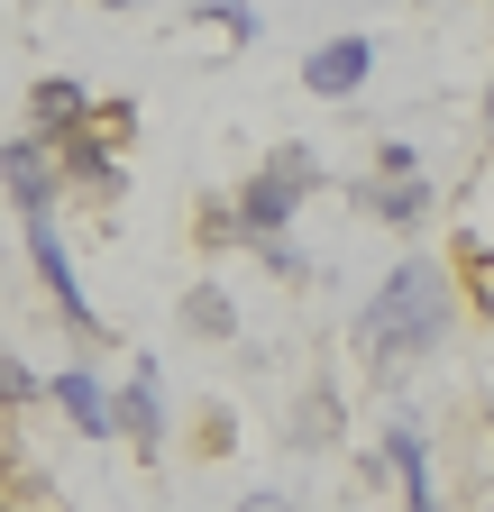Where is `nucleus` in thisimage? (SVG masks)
<instances>
[{"instance_id": "f257e3e1", "label": "nucleus", "mask_w": 494, "mask_h": 512, "mask_svg": "<svg viewBox=\"0 0 494 512\" xmlns=\"http://www.w3.org/2000/svg\"><path fill=\"white\" fill-rule=\"evenodd\" d=\"M449 330V284H440V266H430V256H403V266L376 284V302H366V357H421L430 339Z\"/></svg>"}, {"instance_id": "f03ea898", "label": "nucleus", "mask_w": 494, "mask_h": 512, "mask_svg": "<svg viewBox=\"0 0 494 512\" xmlns=\"http://www.w3.org/2000/svg\"><path fill=\"white\" fill-rule=\"evenodd\" d=\"M312 183H321L312 147H275V156L257 165V183L238 192V229L275 247V238H284V220H293V202H302V192H312Z\"/></svg>"}, {"instance_id": "7ed1b4c3", "label": "nucleus", "mask_w": 494, "mask_h": 512, "mask_svg": "<svg viewBox=\"0 0 494 512\" xmlns=\"http://www.w3.org/2000/svg\"><path fill=\"white\" fill-rule=\"evenodd\" d=\"M0 174H10V202L28 220H46V202H55V147L46 138H10V147H0Z\"/></svg>"}, {"instance_id": "20e7f679", "label": "nucleus", "mask_w": 494, "mask_h": 512, "mask_svg": "<svg viewBox=\"0 0 494 512\" xmlns=\"http://www.w3.org/2000/svg\"><path fill=\"white\" fill-rule=\"evenodd\" d=\"M385 183H366V211H385L394 229H412L421 211H430V183H421V165L403 156V147H385V165H376Z\"/></svg>"}, {"instance_id": "39448f33", "label": "nucleus", "mask_w": 494, "mask_h": 512, "mask_svg": "<svg viewBox=\"0 0 494 512\" xmlns=\"http://www.w3.org/2000/svg\"><path fill=\"white\" fill-rule=\"evenodd\" d=\"M366 64H376V55H366V37H330V46L302 55V83H312L321 101H339V92H357V83H366Z\"/></svg>"}, {"instance_id": "423d86ee", "label": "nucleus", "mask_w": 494, "mask_h": 512, "mask_svg": "<svg viewBox=\"0 0 494 512\" xmlns=\"http://www.w3.org/2000/svg\"><path fill=\"white\" fill-rule=\"evenodd\" d=\"M46 394H55V403H65V412H74V430H92V439H110V430H119V403L101 394V384H92L83 366H74V375H55V384H46Z\"/></svg>"}, {"instance_id": "0eeeda50", "label": "nucleus", "mask_w": 494, "mask_h": 512, "mask_svg": "<svg viewBox=\"0 0 494 512\" xmlns=\"http://www.w3.org/2000/svg\"><path fill=\"white\" fill-rule=\"evenodd\" d=\"M28 247H37V275H46V293L65 302V320H74V330H92V311H83V293H74V266H65V247H55V229H46V220H28Z\"/></svg>"}, {"instance_id": "6e6552de", "label": "nucleus", "mask_w": 494, "mask_h": 512, "mask_svg": "<svg viewBox=\"0 0 494 512\" xmlns=\"http://www.w3.org/2000/svg\"><path fill=\"white\" fill-rule=\"evenodd\" d=\"M28 101H37V138H74L83 110H92V101H83V83H65V74H46Z\"/></svg>"}, {"instance_id": "1a4fd4ad", "label": "nucleus", "mask_w": 494, "mask_h": 512, "mask_svg": "<svg viewBox=\"0 0 494 512\" xmlns=\"http://www.w3.org/2000/svg\"><path fill=\"white\" fill-rule=\"evenodd\" d=\"M55 165H65L74 183H92V192H119V156L92 138V128H74V138H65V156H55Z\"/></svg>"}, {"instance_id": "9d476101", "label": "nucleus", "mask_w": 494, "mask_h": 512, "mask_svg": "<svg viewBox=\"0 0 494 512\" xmlns=\"http://www.w3.org/2000/svg\"><path fill=\"white\" fill-rule=\"evenodd\" d=\"M156 421H165V412H156V375L138 366V384H129V394H119V430H129L138 448H156Z\"/></svg>"}, {"instance_id": "9b49d317", "label": "nucleus", "mask_w": 494, "mask_h": 512, "mask_svg": "<svg viewBox=\"0 0 494 512\" xmlns=\"http://www.w3.org/2000/svg\"><path fill=\"white\" fill-rule=\"evenodd\" d=\"M183 320H193L202 339H229V330H238V311H229L220 284H193V293H183Z\"/></svg>"}, {"instance_id": "f8f14e48", "label": "nucleus", "mask_w": 494, "mask_h": 512, "mask_svg": "<svg viewBox=\"0 0 494 512\" xmlns=\"http://www.w3.org/2000/svg\"><path fill=\"white\" fill-rule=\"evenodd\" d=\"M385 458L403 467V485H412V512H430V476H421V439H412L403 421H394V439H385Z\"/></svg>"}, {"instance_id": "ddd939ff", "label": "nucleus", "mask_w": 494, "mask_h": 512, "mask_svg": "<svg viewBox=\"0 0 494 512\" xmlns=\"http://www.w3.org/2000/svg\"><path fill=\"white\" fill-rule=\"evenodd\" d=\"M202 19H211V28H229V37H247V28H257V19H247V10H238V0H211V10H202Z\"/></svg>"}, {"instance_id": "4468645a", "label": "nucleus", "mask_w": 494, "mask_h": 512, "mask_svg": "<svg viewBox=\"0 0 494 512\" xmlns=\"http://www.w3.org/2000/svg\"><path fill=\"white\" fill-rule=\"evenodd\" d=\"M238 512H302V503H284V494H247Z\"/></svg>"}, {"instance_id": "2eb2a0df", "label": "nucleus", "mask_w": 494, "mask_h": 512, "mask_svg": "<svg viewBox=\"0 0 494 512\" xmlns=\"http://www.w3.org/2000/svg\"><path fill=\"white\" fill-rule=\"evenodd\" d=\"M0 467H10V403H0Z\"/></svg>"}, {"instance_id": "dca6fc26", "label": "nucleus", "mask_w": 494, "mask_h": 512, "mask_svg": "<svg viewBox=\"0 0 494 512\" xmlns=\"http://www.w3.org/2000/svg\"><path fill=\"white\" fill-rule=\"evenodd\" d=\"M485 138H494V92H485Z\"/></svg>"}, {"instance_id": "f3484780", "label": "nucleus", "mask_w": 494, "mask_h": 512, "mask_svg": "<svg viewBox=\"0 0 494 512\" xmlns=\"http://www.w3.org/2000/svg\"><path fill=\"white\" fill-rule=\"evenodd\" d=\"M110 10H129V0H110Z\"/></svg>"}]
</instances>
